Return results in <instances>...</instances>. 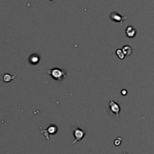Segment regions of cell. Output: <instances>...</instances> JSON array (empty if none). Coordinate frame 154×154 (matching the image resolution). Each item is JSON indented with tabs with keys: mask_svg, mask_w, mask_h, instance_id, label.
I'll use <instances>...</instances> for the list:
<instances>
[{
	"mask_svg": "<svg viewBox=\"0 0 154 154\" xmlns=\"http://www.w3.org/2000/svg\"><path fill=\"white\" fill-rule=\"evenodd\" d=\"M46 72L48 75H51V77L56 81H62L66 77V71L58 67H54L51 69H47Z\"/></svg>",
	"mask_w": 154,
	"mask_h": 154,
	"instance_id": "1",
	"label": "cell"
},
{
	"mask_svg": "<svg viewBox=\"0 0 154 154\" xmlns=\"http://www.w3.org/2000/svg\"><path fill=\"white\" fill-rule=\"evenodd\" d=\"M57 130H58V128L57 127V125H49L48 128H46V129H42V128H41V133L45 136L47 140H49L50 134H55L57 132Z\"/></svg>",
	"mask_w": 154,
	"mask_h": 154,
	"instance_id": "2",
	"label": "cell"
},
{
	"mask_svg": "<svg viewBox=\"0 0 154 154\" xmlns=\"http://www.w3.org/2000/svg\"><path fill=\"white\" fill-rule=\"evenodd\" d=\"M85 134L86 133L84 130L81 129L80 128H75L73 131V134H74V137H75V140H74V141H72V143H71L70 145L75 144V143L78 141H81V140L84 137Z\"/></svg>",
	"mask_w": 154,
	"mask_h": 154,
	"instance_id": "3",
	"label": "cell"
},
{
	"mask_svg": "<svg viewBox=\"0 0 154 154\" xmlns=\"http://www.w3.org/2000/svg\"><path fill=\"white\" fill-rule=\"evenodd\" d=\"M109 108L113 113H114L117 116H119L120 113V107L117 103H116L113 100H111L109 102Z\"/></svg>",
	"mask_w": 154,
	"mask_h": 154,
	"instance_id": "4",
	"label": "cell"
},
{
	"mask_svg": "<svg viewBox=\"0 0 154 154\" xmlns=\"http://www.w3.org/2000/svg\"><path fill=\"white\" fill-rule=\"evenodd\" d=\"M111 18L113 21L116 23H120V25L123 24V21L127 19V18L125 16H122L120 14L118 13H112L111 15Z\"/></svg>",
	"mask_w": 154,
	"mask_h": 154,
	"instance_id": "5",
	"label": "cell"
},
{
	"mask_svg": "<svg viewBox=\"0 0 154 154\" xmlns=\"http://www.w3.org/2000/svg\"><path fill=\"white\" fill-rule=\"evenodd\" d=\"M125 34L126 35V36H128L129 38H133L135 37V35H136V30L135 29H134L133 27L129 26L127 27V28L125 30Z\"/></svg>",
	"mask_w": 154,
	"mask_h": 154,
	"instance_id": "6",
	"label": "cell"
},
{
	"mask_svg": "<svg viewBox=\"0 0 154 154\" xmlns=\"http://www.w3.org/2000/svg\"><path fill=\"white\" fill-rule=\"evenodd\" d=\"M40 60V57L37 54H32L29 56V62L31 63L32 65H36Z\"/></svg>",
	"mask_w": 154,
	"mask_h": 154,
	"instance_id": "7",
	"label": "cell"
},
{
	"mask_svg": "<svg viewBox=\"0 0 154 154\" xmlns=\"http://www.w3.org/2000/svg\"><path fill=\"white\" fill-rule=\"evenodd\" d=\"M16 76H17V74H14V75H10L9 73H5L2 76V81L4 82L8 83V82H11L12 80L15 79Z\"/></svg>",
	"mask_w": 154,
	"mask_h": 154,
	"instance_id": "8",
	"label": "cell"
},
{
	"mask_svg": "<svg viewBox=\"0 0 154 154\" xmlns=\"http://www.w3.org/2000/svg\"><path fill=\"white\" fill-rule=\"evenodd\" d=\"M122 50H123L125 56L131 55V54H132V48H131L129 45H125V46H123V48H122Z\"/></svg>",
	"mask_w": 154,
	"mask_h": 154,
	"instance_id": "9",
	"label": "cell"
},
{
	"mask_svg": "<svg viewBox=\"0 0 154 154\" xmlns=\"http://www.w3.org/2000/svg\"><path fill=\"white\" fill-rule=\"evenodd\" d=\"M116 54H117V55L118 56L119 58L121 59V60H123V59L125 57V54L122 49H117V51H116Z\"/></svg>",
	"mask_w": 154,
	"mask_h": 154,
	"instance_id": "10",
	"label": "cell"
},
{
	"mask_svg": "<svg viewBox=\"0 0 154 154\" xmlns=\"http://www.w3.org/2000/svg\"><path fill=\"white\" fill-rule=\"evenodd\" d=\"M119 140V138L117 139V140H115V141H114V143H115L116 146H119V145L120 144V143H121V140H120V141H118Z\"/></svg>",
	"mask_w": 154,
	"mask_h": 154,
	"instance_id": "11",
	"label": "cell"
},
{
	"mask_svg": "<svg viewBox=\"0 0 154 154\" xmlns=\"http://www.w3.org/2000/svg\"><path fill=\"white\" fill-rule=\"evenodd\" d=\"M126 94H127V91H126V90H123V91H122V95H126Z\"/></svg>",
	"mask_w": 154,
	"mask_h": 154,
	"instance_id": "12",
	"label": "cell"
},
{
	"mask_svg": "<svg viewBox=\"0 0 154 154\" xmlns=\"http://www.w3.org/2000/svg\"><path fill=\"white\" fill-rule=\"evenodd\" d=\"M50 1L53 2H56V0H50Z\"/></svg>",
	"mask_w": 154,
	"mask_h": 154,
	"instance_id": "13",
	"label": "cell"
}]
</instances>
